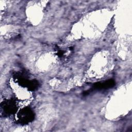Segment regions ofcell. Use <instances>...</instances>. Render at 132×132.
<instances>
[{
	"mask_svg": "<svg viewBox=\"0 0 132 132\" xmlns=\"http://www.w3.org/2000/svg\"><path fill=\"white\" fill-rule=\"evenodd\" d=\"M2 113L4 116H10L15 113L17 110V105L14 100L10 99L4 101L1 104Z\"/></svg>",
	"mask_w": 132,
	"mask_h": 132,
	"instance_id": "obj_1",
	"label": "cell"
},
{
	"mask_svg": "<svg viewBox=\"0 0 132 132\" xmlns=\"http://www.w3.org/2000/svg\"><path fill=\"white\" fill-rule=\"evenodd\" d=\"M34 119V113L29 107L22 109L18 114V121L20 123L27 124L31 122Z\"/></svg>",
	"mask_w": 132,
	"mask_h": 132,
	"instance_id": "obj_2",
	"label": "cell"
},
{
	"mask_svg": "<svg viewBox=\"0 0 132 132\" xmlns=\"http://www.w3.org/2000/svg\"><path fill=\"white\" fill-rule=\"evenodd\" d=\"M115 85V82L112 79H109L103 82H98L94 84L90 90L87 91L85 92V95H87L90 93V91H93L94 90H102L107 89L113 87Z\"/></svg>",
	"mask_w": 132,
	"mask_h": 132,
	"instance_id": "obj_3",
	"label": "cell"
}]
</instances>
